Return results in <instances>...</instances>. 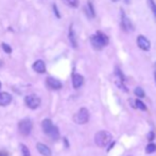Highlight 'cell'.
Here are the masks:
<instances>
[{
    "instance_id": "d6986e66",
    "label": "cell",
    "mask_w": 156,
    "mask_h": 156,
    "mask_svg": "<svg viewBox=\"0 0 156 156\" xmlns=\"http://www.w3.org/2000/svg\"><path fill=\"white\" fill-rule=\"evenodd\" d=\"M155 151H156V144H148V146H147L146 152L148 153V154H151V153L155 152Z\"/></svg>"
},
{
    "instance_id": "4316f807",
    "label": "cell",
    "mask_w": 156,
    "mask_h": 156,
    "mask_svg": "<svg viewBox=\"0 0 156 156\" xmlns=\"http://www.w3.org/2000/svg\"><path fill=\"white\" fill-rule=\"evenodd\" d=\"M154 78H155V83H156V72H155V74H154Z\"/></svg>"
},
{
    "instance_id": "277c9868",
    "label": "cell",
    "mask_w": 156,
    "mask_h": 156,
    "mask_svg": "<svg viewBox=\"0 0 156 156\" xmlns=\"http://www.w3.org/2000/svg\"><path fill=\"white\" fill-rule=\"evenodd\" d=\"M32 127H33L32 121H31V119H29V118H25V119H23L18 124L19 132L25 136H28L30 133H31Z\"/></svg>"
},
{
    "instance_id": "3957f363",
    "label": "cell",
    "mask_w": 156,
    "mask_h": 156,
    "mask_svg": "<svg viewBox=\"0 0 156 156\" xmlns=\"http://www.w3.org/2000/svg\"><path fill=\"white\" fill-rule=\"evenodd\" d=\"M73 120L76 124H85L89 120V112L87 108L82 107L78 111V113L74 115Z\"/></svg>"
},
{
    "instance_id": "7a4b0ae2",
    "label": "cell",
    "mask_w": 156,
    "mask_h": 156,
    "mask_svg": "<svg viewBox=\"0 0 156 156\" xmlns=\"http://www.w3.org/2000/svg\"><path fill=\"white\" fill-rule=\"evenodd\" d=\"M113 137H112V134L108 133L107 131H99L98 133H96L94 135V142L98 147L100 148H104L106 147L109 142L112 141Z\"/></svg>"
},
{
    "instance_id": "9c48e42d",
    "label": "cell",
    "mask_w": 156,
    "mask_h": 156,
    "mask_svg": "<svg viewBox=\"0 0 156 156\" xmlns=\"http://www.w3.org/2000/svg\"><path fill=\"white\" fill-rule=\"evenodd\" d=\"M83 83H84V78H83L81 74L74 73L73 76H72V86L76 89L80 88L83 85Z\"/></svg>"
},
{
    "instance_id": "ba28073f",
    "label": "cell",
    "mask_w": 156,
    "mask_h": 156,
    "mask_svg": "<svg viewBox=\"0 0 156 156\" xmlns=\"http://www.w3.org/2000/svg\"><path fill=\"white\" fill-rule=\"evenodd\" d=\"M121 27L122 29L124 30V31L126 32H131L133 31L134 27H133V23H132V21L129 20V18H127L126 16L123 14L122 15V19H121Z\"/></svg>"
},
{
    "instance_id": "4fadbf2b",
    "label": "cell",
    "mask_w": 156,
    "mask_h": 156,
    "mask_svg": "<svg viewBox=\"0 0 156 156\" xmlns=\"http://www.w3.org/2000/svg\"><path fill=\"white\" fill-rule=\"evenodd\" d=\"M41 126H43V129H44V132H45L47 135H49L50 134V132L52 131V129L54 127V125L53 123H52V121L50 119H45L43 121V123H41Z\"/></svg>"
},
{
    "instance_id": "52a82bcc",
    "label": "cell",
    "mask_w": 156,
    "mask_h": 156,
    "mask_svg": "<svg viewBox=\"0 0 156 156\" xmlns=\"http://www.w3.org/2000/svg\"><path fill=\"white\" fill-rule=\"evenodd\" d=\"M46 83H47V85L50 87L51 89H54V90H58V89H61L62 88V82H61L60 80H58V79L55 78H52V76H49V78H47V80H46Z\"/></svg>"
},
{
    "instance_id": "7402d4cb",
    "label": "cell",
    "mask_w": 156,
    "mask_h": 156,
    "mask_svg": "<svg viewBox=\"0 0 156 156\" xmlns=\"http://www.w3.org/2000/svg\"><path fill=\"white\" fill-rule=\"evenodd\" d=\"M148 3H149V5H150V8H151V10H152L153 14H154V16L156 17V4H155V2L153 1V0H148Z\"/></svg>"
},
{
    "instance_id": "5bb4252c",
    "label": "cell",
    "mask_w": 156,
    "mask_h": 156,
    "mask_svg": "<svg viewBox=\"0 0 156 156\" xmlns=\"http://www.w3.org/2000/svg\"><path fill=\"white\" fill-rule=\"evenodd\" d=\"M85 13H86V15L89 17V18H94V15H96L94 5H93V3H91V1H88L86 5H85Z\"/></svg>"
},
{
    "instance_id": "30bf717a",
    "label": "cell",
    "mask_w": 156,
    "mask_h": 156,
    "mask_svg": "<svg viewBox=\"0 0 156 156\" xmlns=\"http://www.w3.org/2000/svg\"><path fill=\"white\" fill-rule=\"evenodd\" d=\"M36 149L43 156H51V154H52V152H51V150H50L49 147H47L44 144H41V142L36 144Z\"/></svg>"
},
{
    "instance_id": "83f0119b",
    "label": "cell",
    "mask_w": 156,
    "mask_h": 156,
    "mask_svg": "<svg viewBox=\"0 0 156 156\" xmlns=\"http://www.w3.org/2000/svg\"><path fill=\"white\" fill-rule=\"evenodd\" d=\"M112 1H118V0H112Z\"/></svg>"
},
{
    "instance_id": "44dd1931",
    "label": "cell",
    "mask_w": 156,
    "mask_h": 156,
    "mask_svg": "<svg viewBox=\"0 0 156 156\" xmlns=\"http://www.w3.org/2000/svg\"><path fill=\"white\" fill-rule=\"evenodd\" d=\"M134 93H135V94L137 97H139V98H144V91L141 87H136L135 90H134Z\"/></svg>"
},
{
    "instance_id": "e0dca14e",
    "label": "cell",
    "mask_w": 156,
    "mask_h": 156,
    "mask_svg": "<svg viewBox=\"0 0 156 156\" xmlns=\"http://www.w3.org/2000/svg\"><path fill=\"white\" fill-rule=\"evenodd\" d=\"M49 136L52 138V139H54V140L58 139V137H60V133H58V127H56V126H54L53 129H52V131L50 132Z\"/></svg>"
},
{
    "instance_id": "ffe728a7",
    "label": "cell",
    "mask_w": 156,
    "mask_h": 156,
    "mask_svg": "<svg viewBox=\"0 0 156 156\" xmlns=\"http://www.w3.org/2000/svg\"><path fill=\"white\" fill-rule=\"evenodd\" d=\"M20 149H21V154H23V156H31V154H30V151H29V149H28L27 146L21 144Z\"/></svg>"
},
{
    "instance_id": "5b68a950",
    "label": "cell",
    "mask_w": 156,
    "mask_h": 156,
    "mask_svg": "<svg viewBox=\"0 0 156 156\" xmlns=\"http://www.w3.org/2000/svg\"><path fill=\"white\" fill-rule=\"evenodd\" d=\"M25 102L29 108L36 109L41 105V99L36 94H29L25 98Z\"/></svg>"
},
{
    "instance_id": "ac0fdd59",
    "label": "cell",
    "mask_w": 156,
    "mask_h": 156,
    "mask_svg": "<svg viewBox=\"0 0 156 156\" xmlns=\"http://www.w3.org/2000/svg\"><path fill=\"white\" fill-rule=\"evenodd\" d=\"M135 104H136V107L137 108H139V109H141V111H147V106H146V104H144L142 101H140V100H136L135 101Z\"/></svg>"
},
{
    "instance_id": "f1b7e54d",
    "label": "cell",
    "mask_w": 156,
    "mask_h": 156,
    "mask_svg": "<svg viewBox=\"0 0 156 156\" xmlns=\"http://www.w3.org/2000/svg\"><path fill=\"white\" fill-rule=\"evenodd\" d=\"M0 87H1V82H0Z\"/></svg>"
},
{
    "instance_id": "6da1fadb",
    "label": "cell",
    "mask_w": 156,
    "mask_h": 156,
    "mask_svg": "<svg viewBox=\"0 0 156 156\" xmlns=\"http://www.w3.org/2000/svg\"><path fill=\"white\" fill-rule=\"evenodd\" d=\"M90 43L93 45V47L97 50L102 49L104 46H106L108 44V37L102 33L101 31L96 32V34H94L90 37Z\"/></svg>"
},
{
    "instance_id": "2e32d148",
    "label": "cell",
    "mask_w": 156,
    "mask_h": 156,
    "mask_svg": "<svg viewBox=\"0 0 156 156\" xmlns=\"http://www.w3.org/2000/svg\"><path fill=\"white\" fill-rule=\"evenodd\" d=\"M63 2L70 8H78L79 6V0H63Z\"/></svg>"
},
{
    "instance_id": "9a60e30c",
    "label": "cell",
    "mask_w": 156,
    "mask_h": 156,
    "mask_svg": "<svg viewBox=\"0 0 156 156\" xmlns=\"http://www.w3.org/2000/svg\"><path fill=\"white\" fill-rule=\"evenodd\" d=\"M68 37H69V41L71 44V46L73 48H76L78 47V43H76V34H74V31L72 29V26L69 28V34H68Z\"/></svg>"
},
{
    "instance_id": "d4e9b609",
    "label": "cell",
    "mask_w": 156,
    "mask_h": 156,
    "mask_svg": "<svg viewBox=\"0 0 156 156\" xmlns=\"http://www.w3.org/2000/svg\"><path fill=\"white\" fill-rule=\"evenodd\" d=\"M53 9H54V11H55V14H56V17H60V14H58V10H56L55 5H53Z\"/></svg>"
},
{
    "instance_id": "603a6c76",
    "label": "cell",
    "mask_w": 156,
    "mask_h": 156,
    "mask_svg": "<svg viewBox=\"0 0 156 156\" xmlns=\"http://www.w3.org/2000/svg\"><path fill=\"white\" fill-rule=\"evenodd\" d=\"M1 47H2V49H3V51L5 52V53H11V52H12V48H11L8 44L3 43L1 45Z\"/></svg>"
},
{
    "instance_id": "8fae6325",
    "label": "cell",
    "mask_w": 156,
    "mask_h": 156,
    "mask_svg": "<svg viewBox=\"0 0 156 156\" xmlns=\"http://www.w3.org/2000/svg\"><path fill=\"white\" fill-rule=\"evenodd\" d=\"M33 69L37 73H44V72H46V64L44 63V61L37 60L33 64Z\"/></svg>"
},
{
    "instance_id": "8992f818",
    "label": "cell",
    "mask_w": 156,
    "mask_h": 156,
    "mask_svg": "<svg viewBox=\"0 0 156 156\" xmlns=\"http://www.w3.org/2000/svg\"><path fill=\"white\" fill-rule=\"evenodd\" d=\"M137 45H138V47L141 50H144V51L150 50V47H151V44H150V41H149V39L147 38V37H144V35H139V36L137 37Z\"/></svg>"
},
{
    "instance_id": "cb8c5ba5",
    "label": "cell",
    "mask_w": 156,
    "mask_h": 156,
    "mask_svg": "<svg viewBox=\"0 0 156 156\" xmlns=\"http://www.w3.org/2000/svg\"><path fill=\"white\" fill-rule=\"evenodd\" d=\"M147 138H148L150 141H152V140L155 138V133H154V132H150V133L147 135Z\"/></svg>"
},
{
    "instance_id": "7c38bea8",
    "label": "cell",
    "mask_w": 156,
    "mask_h": 156,
    "mask_svg": "<svg viewBox=\"0 0 156 156\" xmlns=\"http://www.w3.org/2000/svg\"><path fill=\"white\" fill-rule=\"evenodd\" d=\"M12 102V96L8 93H0V106H6Z\"/></svg>"
},
{
    "instance_id": "484cf974",
    "label": "cell",
    "mask_w": 156,
    "mask_h": 156,
    "mask_svg": "<svg viewBox=\"0 0 156 156\" xmlns=\"http://www.w3.org/2000/svg\"><path fill=\"white\" fill-rule=\"evenodd\" d=\"M0 156H8V154H5V153L1 152V153H0Z\"/></svg>"
}]
</instances>
